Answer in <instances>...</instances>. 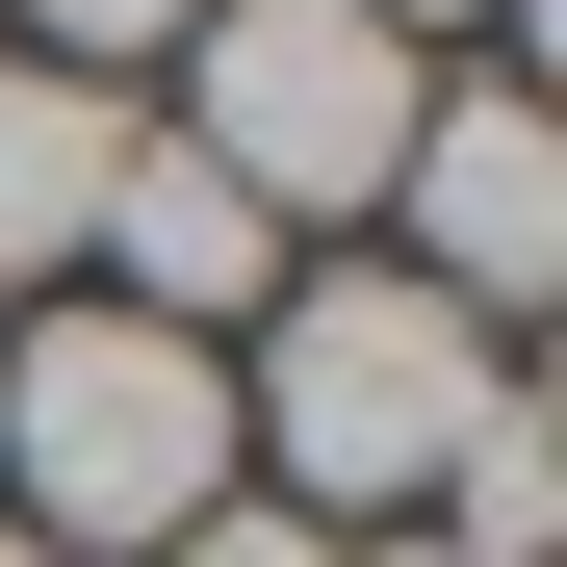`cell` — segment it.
Segmentation results:
<instances>
[{"mask_svg": "<svg viewBox=\"0 0 567 567\" xmlns=\"http://www.w3.org/2000/svg\"><path fill=\"white\" fill-rule=\"evenodd\" d=\"M439 542H464V567H542V542H567V439H542V388H491V413H464Z\"/></svg>", "mask_w": 567, "mask_h": 567, "instance_id": "52a82bcc", "label": "cell"}, {"mask_svg": "<svg viewBox=\"0 0 567 567\" xmlns=\"http://www.w3.org/2000/svg\"><path fill=\"white\" fill-rule=\"evenodd\" d=\"M413 104H439V52H388L361 0H207V27H181V155H207V181H233L284 258L388 207Z\"/></svg>", "mask_w": 567, "mask_h": 567, "instance_id": "3957f363", "label": "cell"}, {"mask_svg": "<svg viewBox=\"0 0 567 567\" xmlns=\"http://www.w3.org/2000/svg\"><path fill=\"white\" fill-rule=\"evenodd\" d=\"M0 516L52 567H155L181 516H233V361L130 310H0Z\"/></svg>", "mask_w": 567, "mask_h": 567, "instance_id": "7a4b0ae2", "label": "cell"}, {"mask_svg": "<svg viewBox=\"0 0 567 567\" xmlns=\"http://www.w3.org/2000/svg\"><path fill=\"white\" fill-rule=\"evenodd\" d=\"M104 155H130V78H52V52H0V284H52L78 233H104Z\"/></svg>", "mask_w": 567, "mask_h": 567, "instance_id": "8992f818", "label": "cell"}, {"mask_svg": "<svg viewBox=\"0 0 567 567\" xmlns=\"http://www.w3.org/2000/svg\"><path fill=\"white\" fill-rule=\"evenodd\" d=\"M361 27H388V52H439V27H542V0H361Z\"/></svg>", "mask_w": 567, "mask_h": 567, "instance_id": "30bf717a", "label": "cell"}, {"mask_svg": "<svg viewBox=\"0 0 567 567\" xmlns=\"http://www.w3.org/2000/svg\"><path fill=\"white\" fill-rule=\"evenodd\" d=\"M491 388H516V336H464L413 258H284V310L233 336V464H284V516L336 542V516H413Z\"/></svg>", "mask_w": 567, "mask_h": 567, "instance_id": "6da1fadb", "label": "cell"}, {"mask_svg": "<svg viewBox=\"0 0 567 567\" xmlns=\"http://www.w3.org/2000/svg\"><path fill=\"white\" fill-rule=\"evenodd\" d=\"M155 567H361V542H310V516H284V491H233V516H181Z\"/></svg>", "mask_w": 567, "mask_h": 567, "instance_id": "9c48e42d", "label": "cell"}, {"mask_svg": "<svg viewBox=\"0 0 567 567\" xmlns=\"http://www.w3.org/2000/svg\"><path fill=\"white\" fill-rule=\"evenodd\" d=\"M0 567H52V542H27V516H0Z\"/></svg>", "mask_w": 567, "mask_h": 567, "instance_id": "8fae6325", "label": "cell"}, {"mask_svg": "<svg viewBox=\"0 0 567 567\" xmlns=\"http://www.w3.org/2000/svg\"><path fill=\"white\" fill-rule=\"evenodd\" d=\"M388 207H413V284L464 336L567 310V104H542V78H439L413 155H388Z\"/></svg>", "mask_w": 567, "mask_h": 567, "instance_id": "277c9868", "label": "cell"}, {"mask_svg": "<svg viewBox=\"0 0 567 567\" xmlns=\"http://www.w3.org/2000/svg\"><path fill=\"white\" fill-rule=\"evenodd\" d=\"M181 27H207V0H27V52H52V78H130V52H181Z\"/></svg>", "mask_w": 567, "mask_h": 567, "instance_id": "ba28073f", "label": "cell"}, {"mask_svg": "<svg viewBox=\"0 0 567 567\" xmlns=\"http://www.w3.org/2000/svg\"><path fill=\"white\" fill-rule=\"evenodd\" d=\"M388 567H464V542H388Z\"/></svg>", "mask_w": 567, "mask_h": 567, "instance_id": "7c38bea8", "label": "cell"}, {"mask_svg": "<svg viewBox=\"0 0 567 567\" xmlns=\"http://www.w3.org/2000/svg\"><path fill=\"white\" fill-rule=\"evenodd\" d=\"M78 258H104V310H130V336H207V361L284 310V233H258L181 130H130V155H104V233H78Z\"/></svg>", "mask_w": 567, "mask_h": 567, "instance_id": "5b68a950", "label": "cell"}]
</instances>
